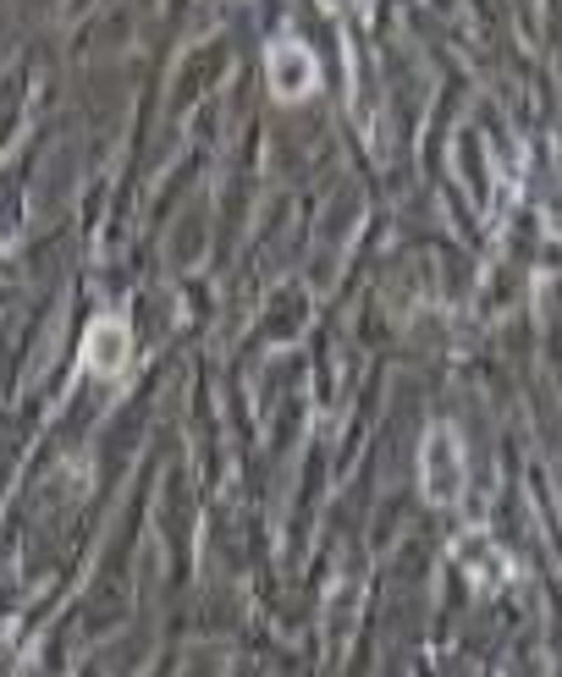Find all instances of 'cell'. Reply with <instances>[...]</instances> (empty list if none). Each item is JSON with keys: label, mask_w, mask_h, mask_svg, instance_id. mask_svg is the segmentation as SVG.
Listing matches in <instances>:
<instances>
[{"label": "cell", "mask_w": 562, "mask_h": 677, "mask_svg": "<svg viewBox=\"0 0 562 677\" xmlns=\"http://www.w3.org/2000/svg\"><path fill=\"white\" fill-rule=\"evenodd\" d=\"M463 485V458H458V441L447 430H436L425 441V496L430 502H452Z\"/></svg>", "instance_id": "obj_1"}, {"label": "cell", "mask_w": 562, "mask_h": 677, "mask_svg": "<svg viewBox=\"0 0 562 677\" xmlns=\"http://www.w3.org/2000/svg\"><path fill=\"white\" fill-rule=\"evenodd\" d=\"M83 358H89V369H100V375H116V369L127 363V326H122V320H100V326L89 331V347H83Z\"/></svg>", "instance_id": "obj_2"}, {"label": "cell", "mask_w": 562, "mask_h": 677, "mask_svg": "<svg viewBox=\"0 0 562 677\" xmlns=\"http://www.w3.org/2000/svg\"><path fill=\"white\" fill-rule=\"evenodd\" d=\"M270 61H287V78H276V94H287V100H298V94H309V78H315V61L304 55V44H293V39H282V44L270 50Z\"/></svg>", "instance_id": "obj_3"}]
</instances>
